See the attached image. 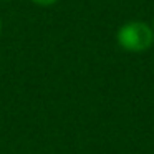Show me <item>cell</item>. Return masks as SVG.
<instances>
[{
    "label": "cell",
    "instance_id": "cell-2",
    "mask_svg": "<svg viewBox=\"0 0 154 154\" xmlns=\"http://www.w3.org/2000/svg\"><path fill=\"white\" fill-rule=\"evenodd\" d=\"M37 5H43V7H47V5H53L57 0H33Z\"/></svg>",
    "mask_w": 154,
    "mask_h": 154
},
{
    "label": "cell",
    "instance_id": "cell-1",
    "mask_svg": "<svg viewBox=\"0 0 154 154\" xmlns=\"http://www.w3.org/2000/svg\"><path fill=\"white\" fill-rule=\"evenodd\" d=\"M118 43L126 51H144L152 45L154 32L144 22H129L118 30Z\"/></svg>",
    "mask_w": 154,
    "mask_h": 154
}]
</instances>
